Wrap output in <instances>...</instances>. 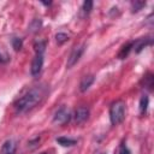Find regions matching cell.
I'll list each match as a JSON object with an SVG mask.
<instances>
[{"instance_id": "9a60e30c", "label": "cell", "mask_w": 154, "mask_h": 154, "mask_svg": "<svg viewBox=\"0 0 154 154\" xmlns=\"http://www.w3.org/2000/svg\"><path fill=\"white\" fill-rule=\"evenodd\" d=\"M91 8H93V1L87 0V1L83 2V5H82V11H83L84 14H88V13L91 11Z\"/></svg>"}, {"instance_id": "5b68a950", "label": "cell", "mask_w": 154, "mask_h": 154, "mask_svg": "<svg viewBox=\"0 0 154 154\" xmlns=\"http://www.w3.org/2000/svg\"><path fill=\"white\" fill-rule=\"evenodd\" d=\"M43 66V54H36L31 61V66H30V72L32 76H37Z\"/></svg>"}, {"instance_id": "7402d4cb", "label": "cell", "mask_w": 154, "mask_h": 154, "mask_svg": "<svg viewBox=\"0 0 154 154\" xmlns=\"http://www.w3.org/2000/svg\"><path fill=\"white\" fill-rule=\"evenodd\" d=\"M41 154H46V153H41Z\"/></svg>"}, {"instance_id": "44dd1931", "label": "cell", "mask_w": 154, "mask_h": 154, "mask_svg": "<svg viewBox=\"0 0 154 154\" xmlns=\"http://www.w3.org/2000/svg\"><path fill=\"white\" fill-rule=\"evenodd\" d=\"M2 61V58H1V54H0V63Z\"/></svg>"}, {"instance_id": "7c38bea8", "label": "cell", "mask_w": 154, "mask_h": 154, "mask_svg": "<svg viewBox=\"0 0 154 154\" xmlns=\"http://www.w3.org/2000/svg\"><path fill=\"white\" fill-rule=\"evenodd\" d=\"M57 142H58L59 144L64 146V147H70V146L76 144L77 141L73 140V138H69V137H58V138H57Z\"/></svg>"}, {"instance_id": "277c9868", "label": "cell", "mask_w": 154, "mask_h": 154, "mask_svg": "<svg viewBox=\"0 0 154 154\" xmlns=\"http://www.w3.org/2000/svg\"><path fill=\"white\" fill-rule=\"evenodd\" d=\"M84 49H85V45H84V43H83V45H79V46H77V47H75V48L72 49V52L70 53V55H69V58H67V63H66L67 69H70V67H72L75 64H77V61L81 59V57H82Z\"/></svg>"}, {"instance_id": "8992f818", "label": "cell", "mask_w": 154, "mask_h": 154, "mask_svg": "<svg viewBox=\"0 0 154 154\" xmlns=\"http://www.w3.org/2000/svg\"><path fill=\"white\" fill-rule=\"evenodd\" d=\"M89 117V108L85 107V106H81L78 107L76 111H75V114H73V119L77 124H81V123H84Z\"/></svg>"}, {"instance_id": "ba28073f", "label": "cell", "mask_w": 154, "mask_h": 154, "mask_svg": "<svg viewBox=\"0 0 154 154\" xmlns=\"http://www.w3.org/2000/svg\"><path fill=\"white\" fill-rule=\"evenodd\" d=\"M148 45H152V38L150 37H142V38H138L137 41H134V47L132 48H135L136 53H140Z\"/></svg>"}, {"instance_id": "e0dca14e", "label": "cell", "mask_w": 154, "mask_h": 154, "mask_svg": "<svg viewBox=\"0 0 154 154\" xmlns=\"http://www.w3.org/2000/svg\"><path fill=\"white\" fill-rule=\"evenodd\" d=\"M144 87H147L148 89H152V87H153V76H152V73H147L146 76H144Z\"/></svg>"}, {"instance_id": "ac0fdd59", "label": "cell", "mask_w": 154, "mask_h": 154, "mask_svg": "<svg viewBox=\"0 0 154 154\" xmlns=\"http://www.w3.org/2000/svg\"><path fill=\"white\" fill-rule=\"evenodd\" d=\"M144 5H146L144 1H134V2L131 4V6H132V12H137V11H140Z\"/></svg>"}, {"instance_id": "d6986e66", "label": "cell", "mask_w": 154, "mask_h": 154, "mask_svg": "<svg viewBox=\"0 0 154 154\" xmlns=\"http://www.w3.org/2000/svg\"><path fill=\"white\" fill-rule=\"evenodd\" d=\"M22 45H23V42H22L20 38L14 37V38L12 40V46H13V48H14L16 51H19V49L22 48Z\"/></svg>"}, {"instance_id": "2e32d148", "label": "cell", "mask_w": 154, "mask_h": 154, "mask_svg": "<svg viewBox=\"0 0 154 154\" xmlns=\"http://www.w3.org/2000/svg\"><path fill=\"white\" fill-rule=\"evenodd\" d=\"M55 40H57V42H58L59 45H61V43H64V42H66V41L69 40V36H67L65 32H58V34L55 35Z\"/></svg>"}, {"instance_id": "5bb4252c", "label": "cell", "mask_w": 154, "mask_h": 154, "mask_svg": "<svg viewBox=\"0 0 154 154\" xmlns=\"http://www.w3.org/2000/svg\"><path fill=\"white\" fill-rule=\"evenodd\" d=\"M34 47H35L36 54H43L45 48H46V42L45 41H36L35 45H34Z\"/></svg>"}, {"instance_id": "6da1fadb", "label": "cell", "mask_w": 154, "mask_h": 154, "mask_svg": "<svg viewBox=\"0 0 154 154\" xmlns=\"http://www.w3.org/2000/svg\"><path fill=\"white\" fill-rule=\"evenodd\" d=\"M45 96V89L42 87H34L28 90L23 96H20L14 102V108L19 113H24L34 108Z\"/></svg>"}, {"instance_id": "3957f363", "label": "cell", "mask_w": 154, "mask_h": 154, "mask_svg": "<svg viewBox=\"0 0 154 154\" xmlns=\"http://www.w3.org/2000/svg\"><path fill=\"white\" fill-rule=\"evenodd\" d=\"M70 119H71V112H70V109H69L67 107H65V106H61V107L55 112V114H54V117H53V122H54V123H58V124H61V125L69 123Z\"/></svg>"}, {"instance_id": "4fadbf2b", "label": "cell", "mask_w": 154, "mask_h": 154, "mask_svg": "<svg viewBox=\"0 0 154 154\" xmlns=\"http://www.w3.org/2000/svg\"><path fill=\"white\" fill-rule=\"evenodd\" d=\"M148 102H149V99L147 95H143L140 100V113L141 114H144L147 112V108H148Z\"/></svg>"}, {"instance_id": "8fae6325", "label": "cell", "mask_w": 154, "mask_h": 154, "mask_svg": "<svg viewBox=\"0 0 154 154\" xmlns=\"http://www.w3.org/2000/svg\"><path fill=\"white\" fill-rule=\"evenodd\" d=\"M42 26V20L41 19H38V18H35L30 24H29V26H28V30L29 31H31V32H36V31H38L40 30V28Z\"/></svg>"}, {"instance_id": "7a4b0ae2", "label": "cell", "mask_w": 154, "mask_h": 154, "mask_svg": "<svg viewBox=\"0 0 154 154\" xmlns=\"http://www.w3.org/2000/svg\"><path fill=\"white\" fill-rule=\"evenodd\" d=\"M125 118V103L122 100L113 102L109 107V120L112 125L120 124Z\"/></svg>"}, {"instance_id": "9c48e42d", "label": "cell", "mask_w": 154, "mask_h": 154, "mask_svg": "<svg viewBox=\"0 0 154 154\" xmlns=\"http://www.w3.org/2000/svg\"><path fill=\"white\" fill-rule=\"evenodd\" d=\"M94 83V76L93 75H88V76H84L82 79H81V83H79V90L81 91H85L89 89V87Z\"/></svg>"}, {"instance_id": "ffe728a7", "label": "cell", "mask_w": 154, "mask_h": 154, "mask_svg": "<svg viewBox=\"0 0 154 154\" xmlns=\"http://www.w3.org/2000/svg\"><path fill=\"white\" fill-rule=\"evenodd\" d=\"M118 154H131V153H130L129 148L123 143V144L119 147V152H118Z\"/></svg>"}, {"instance_id": "52a82bcc", "label": "cell", "mask_w": 154, "mask_h": 154, "mask_svg": "<svg viewBox=\"0 0 154 154\" xmlns=\"http://www.w3.org/2000/svg\"><path fill=\"white\" fill-rule=\"evenodd\" d=\"M16 142L13 140H7L4 142L1 149H0V154H14L16 152Z\"/></svg>"}, {"instance_id": "30bf717a", "label": "cell", "mask_w": 154, "mask_h": 154, "mask_svg": "<svg viewBox=\"0 0 154 154\" xmlns=\"http://www.w3.org/2000/svg\"><path fill=\"white\" fill-rule=\"evenodd\" d=\"M132 47H134V41L128 42L126 45H124V46L122 47L119 54H118V58H119V59H124V58H126L128 54H129V52L132 49Z\"/></svg>"}]
</instances>
